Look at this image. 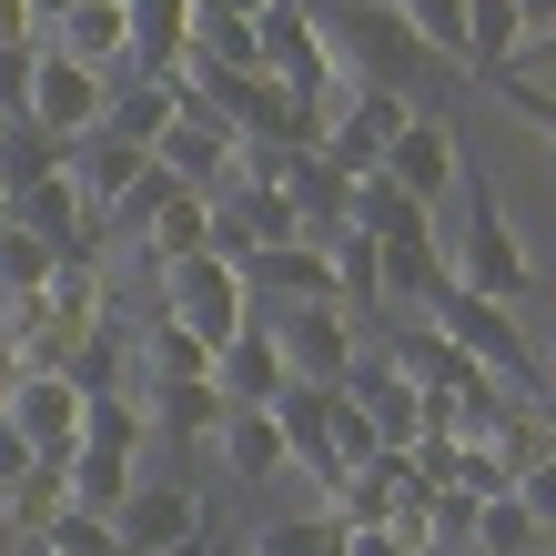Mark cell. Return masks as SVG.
<instances>
[{
    "label": "cell",
    "mask_w": 556,
    "mask_h": 556,
    "mask_svg": "<svg viewBox=\"0 0 556 556\" xmlns=\"http://www.w3.org/2000/svg\"><path fill=\"white\" fill-rule=\"evenodd\" d=\"M384 182L405 192V203H425L435 213L455 182H466V142H455V122H435V112H415L395 142H384Z\"/></svg>",
    "instance_id": "cell-7"
},
{
    "label": "cell",
    "mask_w": 556,
    "mask_h": 556,
    "mask_svg": "<svg viewBox=\"0 0 556 556\" xmlns=\"http://www.w3.org/2000/svg\"><path fill=\"white\" fill-rule=\"evenodd\" d=\"M0 415L21 425L30 455H72V435H81V384H72V375H21Z\"/></svg>",
    "instance_id": "cell-11"
},
{
    "label": "cell",
    "mask_w": 556,
    "mask_h": 556,
    "mask_svg": "<svg viewBox=\"0 0 556 556\" xmlns=\"http://www.w3.org/2000/svg\"><path fill=\"white\" fill-rule=\"evenodd\" d=\"M344 556H405V546L384 536V527H344Z\"/></svg>",
    "instance_id": "cell-34"
},
{
    "label": "cell",
    "mask_w": 556,
    "mask_h": 556,
    "mask_svg": "<svg viewBox=\"0 0 556 556\" xmlns=\"http://www.w3.org/2000/svg\"><path fill=\"white\" fill-rule=\"evenodd\" d=\"M30 61H41V41H30V51H0V122L30 112Z\"/></svg>",
    "instance_id": "cell-31"
},
{
    "label": "cell",
    "mask_w": 556,
    "mask_h": 556,
    "mask_svg": "<svg viewBox=\"0 0 556 556\" xmlns=\"http://www.w3.org/2000/svg\"><path fill=\"white\" fill-rule=\"evenodd\" d=\"M51 264H61V253H51L41 233H11V223H0V304H11V293H41Z\"/></svg>",
    "instance_id": "cell-27"
},
{
    "label": "cell",
    "mask_w": 556,
    "mask_h": 556,
    "mask_svg": "<svg viewBox=\"0 0 556 556\" xmlns=\"http://www.w3.org/2000/svg\"><path fill=\"white\" fill-rule=\"evenodd\" d=\"M264 334H274V354H283V384H344V365L365 354L334 304H274Z\"/></svg>",
    "instance_id": "cell-5"
},
{
    "label": "cell",
    "mask_w": 556,
    "mask_h": 556,
    "mask_svg": "<svg viewBox=\"0 0 556 556\" xmlns=\"http://www.w3.org/2000/svg\"><path fill=\"white\" fill-rule=\"evenodd\" d=\"M173 112H182V81H122V91H102V122H91V132L152 152L162 132H173Z\"/></svg>",
    "instance_id": "cell-15"
},
{
    "label": "cell",
    "mask_w": 556,
    "mask_h": 556,
    "mask_svg": "<svg viewBox=\"0 0 556 556\" xmlns=\"http://www.w3.org/2000/svg\"><path fill=\"white\" fill-rule=\"evenodd\" d=\"M375 283H384V304H435L445 293V233H405V243H375Z\"/></svg>",
    "instance_id": "cell-16"
},
{
    "label": "cell",
    "mask_w": 556,
    "mask_h": 556,
    "mask_svg": "<svg viewBox=\"0 0 556 556\" xmlns=\"http://www.w3.org/2000/svg\"><path fill=\"white\" fill-rule=\"evenodd\" d=\"M466 556H546V506H527V496H485L476 527H466Z\"/></svg>",
    "instance_id": "cell-18"
},
{
    "label": "cell",
    "mask_w": 556,
    "mask_h": 556,
    "mask_svg": "<svg viewBox=\"0 0 556 556\" xmlns=\"http://www.w3.org/2000/svg\"><path fill=\"white\" fill-rule=\"evenodd\" d=\"M213 395H223V405H274V395H283V354H274V334H264V314H243L233 334L213 344Z\"/></svg>",
    "instance_id": "cell-9"
},
{
    "label": "cell",
    "mask_w": 556,
    "mask_h": 556,
    "mask_svg": "<svg viewBox=\"0 0 556 556\" xmlns=\"http://www.w3.org/2000/svg\"><path fill=\"white\" fill-rule=\"evenodd\" d=\"M142 253H152V274L182 264V253H213V203H203V192H173V203L142 223Z\"/></svg>",
    "instance_id": "cell-20"
},
{
    "label": "cell",
    "mask_w": 556,
    "mask_h": 556,
    "mask_svg": "<svg viewBox=\"0 0 556 556\" xmlns=\"http://www.w3.org/2000/svg\"><path fill=\"white\" fill-rule=\"evenodd\" d=\"M21 466H41V455H30V445H21V425H11V415H0V485H11Z\"/></svg>",
    "instance_id": "cell-33"
},
{
    "label": "cell",
    "mask_w": 556,
    "mask_h": 556,
    "mask_svg": "<svg viewBox=\"0 0 556 556\" xmlns=\"http://www.w3.org/2000/svg\"><path fill=\"white\" fill-rule=\"evenodd\" d=\"M243 293L253 304H334V264H324L314 243H264V253H243Z\"/></svg>",
    "instance_id": "cell-10"
},
{
    "label": "cell",
    "mask_w": 556,
    "mask_h": 556,
    "mask_svg": "<svg viewBox=\"0 0 556 556\" xmlns=\"http://www.w3.org/2000/svg\"><path fill=\"white\" fill-rule=\"evenodd\" d=\"M213 455H223V476H243V485L283 476V425H274V405H223Z\"/></svg>",
    "instance_id": "cell-14"
},
{
    "label": "cell",
    "mask_w": 556,
    "mask_h": 556,
    "mask_svg": "<svg viewBox=\"0 0 556 556\" xmlns=\"http://www.w3.org/2000/svg\"><path fill=\"white\" fill-rule=\"evenodd\" d=\"M445 496H466V506H485V496H516V476H506V455H496V445H476V435H455V455H445Z\"/></svg>",
    "instance_id": "cell-25"
},
{
    "label": "cell",
    "mask_w": 556,
    "mask_h": 556,
    "mask_svg": "<svg viewBox=\"0 0 556 556\" xmlns=\"http://www.w3.org/2000/svg\"><path fill=\"white\" fill-rule=\"evenodd\" d=\"M152 283H162V324H182L192 344H223L253 314V293H243V274L223 264V253H182V264H162Z\"/></svg>",
    "instance_id": "cell-4"
},
{
    "label": "cell",
    "mask_w": 556,
    "mask_h": 556,
    "mask_svg": "<svg viewBox=\"0 0 556 556\" xmlns=\"http://www.w3.org/2000/svg\"><path fill=\"white\" fill-rule=\"evenodd\" d=\"M455 192H466V233H455L445 243V283L455 293H485V304H536V264H527V243H516L506 233V213H496V182H455Z\"/></svg>",
    "instance_id": "cell-2"
},
{
    "label": "cell",
    "mask_w": 556,
    "mask_h": 556,
    "mask_svg": "<svg viewBox=\"0 0 556 556\" xmlns=\"http://www.w3.org/2000/svg\"><path fill=\"white\" fill-rule=\"evenodd\" d=\"M41 30H30V0H0V51H30Z\"/></svg>",
    "instance_id": "cell-32"
},
{
    "label": "cell",
    "mask_w": 556,
    "mask_h": 556,
    "mask_svg": "<svg viewBox=\"0 0 556 556\" xmlns=\"http://www.w3.org/2000/svg\"><path fill=\"white\" fill-rule=\"evenodd\" d=\"M30 556H112V527L81 516V506H61L51 527H30Z\"/></svg>",
    "instance_id": "cell-29"
},
{
    "label": "cell",
    "mask_w": 556,
    "mask_h": 556,
    "mask_svg": "<svg viewBox=\"0 0 556 556\" xmlns=\"http://www.w3.org/2000/svg\"><path fill=\"white\" fill-rule=\"evenodd\" d=\"M51 173H72V142H51L41 122H0V192L51 182Z\"/></svg>",
    "instance_id": "cell-22"
},
{
    "label": "cell",
    "mask_w": 556,
    "mask_h": 556,
    "mask_svg": "<svg viewBox=\"0 0 556 556\" xmlns=\"http://www.w3.org/2000/svg\"><path fill=\"white\" fill-rule=\"evenodd\" d=\"M476 91H496V102H516L527 122H556V91H546L536 72H506V61H496V72H476Z\"/></svg>",
    "instance_id": "cell-30"
},
{
    "label": "cell",
    "mask_w": 556,
    "mask_h": 556,
    "mask_svg": "<svg viewBox=\"0 0 556 556\" xmlns=\"http://www.w3.org/2000/svg\"><path fill=\"white\" fill-rule=\"evenodd\" d=\"M304 11H314L324 61H334V72H354L365 91H405L415 72H435V61H425V41L405 30L395 0H304Z\"/></svg>",
    "instance_id": "cell-1"
},
{
    "label": "cell",
    "mask_w": 556,
    "mask_h": 556,
    "mask_svg": "<svg viewBox=\"0 0 556 556\" xmlns=\"http://www.w3.org/2000/svg\"><path fill=\"white\" fill-rule=\"evenodd\" d=\"M182 536H203V496L173 476H142L132 496L112 506V556H173Z\"/></svg>",
    "instance_id": "cell-6"
},
{
    "label": "cell",
    "mask_w": 556,
    "mask_h": 556,
    "mask_svg": "<svg viewBox=\"0 0 556 556\" xmlns=\"http://www.w3.org/2000/svg\"><path fill=\"white\" fill-rule=\"evenodd\" d=\"M334 122H354V132H365V142L384 152V142H395V132H405V122H415V102H405V91H365V81H354Z\"/></svg>",
    "instance_id": "cell-28"
},
{
    "label": "cell",
    "mask_w": 556,
    "mask_h": 556,
    "mask_svg": "<svg viewBox=\"0 0 556 556\" xmlns=\"http://www.w3.org/2000/svg\"><path fill=\"white\" fill-rule=\"evenodd\" d=\"M61 506H72V485H61V455H41V466H21L11 485H0V527H11V536L51 527Z\"/></svg>",
    "instance_id": "cell-21"
},
{
    "label": "cell",
    "mask_w": 556,
    "mask_h": 556,
    "mask_svg": "<svg viewBox=\"0 0 556 556\" xmlns=\"http://www.w3.org/2000/svg\"><path fill=\"white\" fill-rule=\"evenodd\" d=\"M384 365H395V375L415 384V395H455V384L476 375V365H466V354H455V344H445V334H435L425 314H405L395 334H384Z\"/></svg>",
    "instance_id": "cell-13"
},
{
    "label": "cell",
    "mask_w": 556,
    "mask_h": 556,
    "mask_svg": "<svg viewBox=\"0 0 556 556\" xmlns=\"http://www.w3.org/2000/svg\"><path fill=\"white\" fill-rule=\"evenodd\" d=\"M41 51L81 61V72H112V61H122V0H81L72 21H51V30H41Z\"/></svg>",
    "instance_id": "cell-19"
},
{
    "label": "cell",
    "mask_w": 556,
    "mask_h": 556,
    "mask_svg": "<svg viewBox=\"0 0 556 556\" xmlns=\"http://www.w3.org/2000/svg\"><path fill=\"white\" fill-rule=\"evenodd\" d=\"M466 11V72L455 81H476V72H496V61L527 41V21H516V0H455Z\"/></svg>",
    "instance_id": "cell-23"
},
{
    "label": "cell",
    "mask_w": 556,
    "mask_h": 556,
    "mask_svg": "<svg viewBox=\"0 0 556 556\" xmlns=\"http://www.w3.org/2000/svg\"><path fill=\"white\" fill-rule=\"evenodd\" d=\"M324 445H334V466H365V455L384 445V435H375V415L354 405L344 384H324Z\"/></svg>",
    "instance_id": "cell-26"
},
{
    "label": "cell",
    "mask_w": 556,
    "mask_h": 556,
    "mask_svg": "<svg viewBox=\"0 0 556 556\" xmlns=\"http://www.w3.org/2000/svg\"><path fill=\"white\" fill-rule=\"evenodd\" d=\"M213 11H233V21H264V11H274V0H213Z\"/></svg>",
    "instance_id": "cell-37"
},
{
    "label": "cell",
    "mask_w": 556,
    "mask_h": 556,
    "mask_svg": "<svg viewBox=\"0 0 556 556\" xmlns=\"http://www.w3.org/2000/svg\"><path fill=\"white\" fill-rule=\"evenodd\" d=\"M142 162H152V152L112 142V132H81V142H72V182H81V203H91V213H112L122 192L142 182Z\"/></svg>",
    "instance_id": "cell-17"
},
{
    "label": "cell",
    "mask_w": 556,
    "mask_h": 556,
    "mask_svg": "<svg viewBox=\"0 0 556 556\" xmlns=\"http://www.w3.org/2000/svg\"><path fill=\"white\" fill-rule=\"evenodd\" d=\"M21 122H41L51 142H81L91 122H102V72H81V61L41 51V61H30V112H21Z\"/></svg>",
    "instance_id": "cell-8"
},
{
    "label": "cell",
    "mask_w": 556,
    "mask_h": 556,
    "mask_svg": "<svg viewBox=\"0 0 556 556\" xmlns=\"http://www.w3.org/2000/svg\"><path fill=\"white\" fill-rule=\"evenodd\" d=\"M11 384H21V354H11V334H0V405H11Z\"/></svg>",
    "instance_id": "cell-36"
},
{
    "label": "cell",
    "mask_w": 556,
    "mask_h": 556,
    "mask_svg": "<svg viewBox=\"0 0 556 556\" xmlns=\"http://www.w3.org/2000/svg\"><path fill=\"white\" fill-rule=\"evenodd\" d=\"M425 324H435V334L466 354L476 375H496V384H516V395H536V405H546V365L527 354V334H516V314H506V304H485V293H455V283H445L435 304H425Z\"/></svg>",
    "instance_id": "cell-3"
},
{
    "label": "cell",
    "mask_w": 556,
    "mask_h": 556,
    "mask_svg": "<svg viewBox=\"0 0 556 556\" xmlns=\"http://www.w3.org/2000/svg\"><path fill=\"white\" fill-rule=\"evenodd\" d=\"M243 556H253V546H243Z\"/></svg>",
    "instance_id": "cell-38"
},
{
    "label": "cell",
    "mask_w": 556,
    "mask_h": 556,
    "mask_svg": "<svg viewBox=\"0 0 556 556\" xmlns=\"http://www.w3.org/2000/svg\"><path fill=\"white\" fill-rule=\"evenodd\" d=\"M81 0H30V30H51V21H72Z\"/></svg>",
    "instance_id": "cell-35"
},
{
    "label": "cell",
    "mask_w": 556,
    "mask_h": 556,
    "mask_svg": "<svg viewBox=\"0 0 556 556\" xmlns=\"http://www.w3.org/2000/svg\"><path fill=\"white\" fill-rule=\"evenodd\" d=\"M182 30H192V0H122V61H132L142 81H173Z\"/></svg>",
    "instance_id": "cell-12"
},
{
    "label": "cell",
    "mask_w": 556,
    "mask_h": 556,
    "mask_svg": "<svg viewBox=\"0 0 556 556\" xmlns=\"http://www.w3.org/2000/svg\"><path fill=\"white\" fill-rule=\"evenodd\" d=\"M142 415L162 425V435H192V445H213V425H223V395L213 384H152Z\"/></svg>",
    "instance_id": "cell-24"
}]
</instances>
